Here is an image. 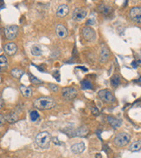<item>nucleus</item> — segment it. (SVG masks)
<instances>
[{"label":"nucleus","instance_id":"obj_15","mask_svg":"<svg viewBox=\"0 0 141 158\" xmlns=\"http://www.w3.org/2000/svg\"><path fill=\"white\" fill-rule=\"evenodd\" d=\"M20 92L22 93L23 96L26 97V98H30L32 96V93H33V91L32 89L29 87H26V86H23L22 85L20 86Z\"/></svg>","mask_w":141,"mask_h":158},{"label":"nucleus","instance_id":"obj_10","mask_svg":"<svg viewBox=\"0 0 141 158\" xmlns=\"http://www.w3.org/2000/svg\"><path fill=\"white\" fill-rule=\"evenodd\" d=\"M56 34L57 37L60 38V39H65L68 36V35H69L67 29L63 25H61V24H58L56 26Z\"/></svg>","mask_w":141,"mask_h":158},{"label":"nucleus","instance_id":"obj_25","mask_svg":"<svg viewBox=\"0 0 141 158\" xmlns=\"http://www.w3.org/2000/svg\"><path fill=\"white\" fill-rule=\"evenodd\" d=\"M30 117L31 121L35 122V121H37V119H39V113H38L37 111H32L30 112Z\"/></svg>","mask_w":141,"mask_h":158},{"label":"nucleus","instance_id":"obj_14","mask_svg":"<svg viewBox=\"0 0 141 158\" xmlns=\"http://www.w3.org/2000/svg\"><path fill=\"white\" fill-rule=\"evenodd\" d=\"M110 57V52L107 48L103 47L101 50V54H100V61L101 63H105L107 62Z\"/></svg>","mask_w":141,"mask_h":158},{"label":"nucleus","instance_id":"obj_16","mask_svg":"<svg viewBox=\"0 0 141 158\" xmlns=\"http://www.w3.org/2000/svg\"><path fill=\"white\" fill-rule=\"evenodd\" d=\"M107 121H108V123L111 125L113 128H119L121 125V124H122L121 119H116V118L111 117V116H108V117H107Z\"/></svg>","mask_w":141,"mask_h":158},{"label":"nucleus","instance_id":"obj_28","mask_svg":"<svg viewBox=\"0 0 141 158\" xmlns=\"http://www.w3.org/2000/svg\"><path fill=\"white\" fill-rule=\"evenodd\" d=\"M50 88L53 92H57L58 91V87L56 85H54V84H50Z\"/></svg>","mask_w":141,"mask_h":158},{"label":"nucleus","instance_id":"obj_29","mask_svg":"<svg viewBox=\"0 0 141 158\" xmlns=\"http://www.w3.org/2000/svg\"><path fill=\"white\" fill-rule=\"evenodd\" d=\"M4 121H5V119H4V117L3 115H1V114H0V126L4 125Z\"/></svg>","mask_w":141,"mask_h":158},{"label":"nucleus","instance_id":"obj_31","mask_svg":"<svg viewBox=\"0 0 141 158\" xmlns=\"http://www.w3.org/2000/svg\"><path fill=\"white\" fill-rule=\"evenodd\" d=\"M3 106H4V100L0 98V109L3 107Z\"/></svg>","mask_w":141,"mask_h":158},{"label":"nucleus","instance_id":"obj_27","mask_svg":"<svg viewBox=\"0 0 141 158\" xmlns=\"http://www.w3.org/2000/svg\"><path fill=\"white\" fill-rule=\"evenodd\" d=\"M132 64V65L136 64V66H137V65H138V66H141V55L139 57V58H137V59L135 60Z\"/></svg>","mask_w":141,"mask_h":158},{"label":"nucleus","instance_id":"obj_13","mask_svg":"<svg viewBox=\"0 0 141 158\" xmlns=\"http://www.w3.org/2000/svg\"><path fill=\"white\" fill-rule=\"evenodd\" d=\"M84 150H85V144L82 142L75 143L71 146V151L74 154H81Z\"/></svg>","mask_w":141,"mask_h":158},{"label":"nucleus","instance_id":"obj_19","mask_svg":"<svg viewBox=\"0 0 141 158\" xmlns=\"http://www.w3.org/2000/svg\"><path fill=\"white\" fill-rule=\"evenodd\" d=\"M7 67H8L7 58L4 55H0V72L6 69Z\"/></svg>","mask_w":141,"mask_h":158},{"label":"nucleus","instance_id":"obj_2","mask_svg":"<svg viewBox=\"0 0 141 158\" xmlns=\"http://www.w3.org/2000/svg\"><path fill=\"white\" fill-rule=\"evenodd\" d=\"M50 134L47 131H42L36 137V144L42 149L48 148L50 146Z\"/></svg>","mask_w":141,"mask_h":158},{"label":"nucleus","instance_id":"obj_30","mask_svg":"<svg viewBox=\"0 0 141 158\" xmlns=\"http://www.w3.org/2000/svg\"><path fill=\"white\" fill-rule=\"evenodd\" d=\"M92 112H93V114H95V115H98V114H99V111L96 108H92Z\"/></svg>","mask_w":141,"mask_h":158},{"label":"nucleus","instance_id":"obj_1","mask_svg":"<svg viewBox=\"0 0 141 158\" xmlns=\"http://www.w3.org/2000/svg\"><path fill=\"white\" fill-rule=\"evenodd\" d=\"M56 105L55 100L48 97L38 98L34 101V106L39 110H50Z\"/></svg>","mask_w":141,"mask_h":158},{"label":"nucleus","instance_id":"obj_5","mask_svg":"<svg viewBox=\"0 0 141 158\" xmlns=\"http://www.w3.org/2000/svg\"><path fill=\"white\" fill-rule=\"evenodd\" d=\"M87 15H88L87 10H85L83 8H76L73 11L72 18L75 22H81L82 20L86 18Z\"/></svg>","mask_w":141,"mask_h":158},{"label":"nucleus","instance_id":"obj_21","mask_svg":"<svg viewBox=\"0 0 141 158\" xmlns=\"http://www.w3.org/2000/svg\"><path fill=\"white\" fill-rule=\"evenodd\" d=\"M10 74H11V75H12L14 78H16V79H20L21 77L23 75L24 72H23V70L19 69V68H14V69L11 70Z\"/></svg>","mask_w":141,"mask_h":158},{"label":"nucleus","instance_id":"obj_33","mask_svg":"<svg viewBox=\"0 0 141 158\" xmlns=\"http://www.w3.org/2000/svg\"><path fill=\"white\" fill-rule=\"evenodd\" d=\"M1 82H2V77L0 76V84H1Z\"/></svg>","mask_w":141,"mask_h":158},{"label":"nucleus","instance_id":"obj_23","mask_svg":"<svg viewBox=\"0 0 141 158\" xmlns=\"http://www.w3.org/2000/svg\"><path fill=\"white\" fill-rule=\"evenodd\" d=\"M111 84L113 87H117L120 84H121V79H120V76L117 75V74H114L113 77L111 78Z\"/></svg>","mask_w":141,"mask_h":158},{"label":"nucleus","instance_id":"obj_24","mask_svg":"<svg viewBox=\"0 0 141 158\" xmlns=\"http://www.w3.org/2000/svg\"><path fill=\"white\" fill-rule=\"evenodd\" d=\"M81 86H82V87L85 89H91L93 87V85H92V83H91L89 80H88V79H85V80H82L81 81Z\"/></svg>","mask_w":141,"mask_h":158},{"label":"nucleus","instance_id":"obj_3","mask_svg":"<svg viewBox=\"0 0 141 158\" xmlns=\"http://www.w3.org/2000/svg\"><path fill=\"white\" fill-rule=\"evenodd\" d=\"M131 137L128 133L126 132H121L117 134V136L113 139V143L117 147H124L127 145L130 142Z\"/></svg>","mask_w":141,"mask_h":158},{"label":"nucleus","instance_id":"obj_8","mask_svg":"<svg viewBox=\"0 0 141 158\" xmlns=\"http://www.w3.org/2000/svg\"><path fill=\"white\" fill-rule=\"evenodd\" d=\"M82 36H83V37H84L85 40H87L88 42H92V41L95 39L96 33L91 27L87 26V27H84L82 29Z\"/></svg>","mask_w":141,"mask_h":158},{"label":"nucleus","instance_id":"obj_12","mask_svg":"<svg viewBox=\"0 0 141 158\" xmlns=\"http://www.w3.org/2000/svg\"><path fill=\"white\" fill-rule=\"evenodd\" d=\"M69 12V6H67L66 4H61L60 5L58 8H57V10H56V15L57 17H65Z\"/></svg>","mask_w":141,"mask_h":158},{"label":"nucleus","instance_id":"obj_9","mask_svg":"<svg viewBox=\"0 0 141 158\" xmlns=\"http://www.w3.org/2000/svg\"><path fill=\"white\" fill-rule=\"evenodd\" d=\"M129 16L134 22L141 23V8L140 7H133L132 8Z\"/></svg>","mask_w":141,"mask_h":158},{"label":"nucleus","instance_id":"obj_11","mask_svg":"<svg viewBox=\"0 0 141 158\" xmlns=\"http://www.w3.org/2000/svg\"><path fill=\"white\" fill-rule=\"evenodd\" d=\"M17 50H18V47L14 42H9V43L5 44V46H4V52L9 55H15Z\"/></svg>","mask_w":141,"mask_h":158},{"label":"nucleus","instance_id":"obj_7","mask_svg":"<svg viewBox=\"0 0 141 158\" xmlns=\"http://www.w3.org/2000/svg\"><path fill=\"white\" fill-rule=\"evenodd\" d=\"M18 32V27L17 25H10L5 28L4 30V34L6 38L9 40H13L16 38L17 34Z\"/></svg>","mask_w":141,"mask_h":158},{"label":"nucleus","instance_id":"obj_22","mask_svg":"<svg viewBox=\"0 0 141 158\" xmlns=\"http://www.w3.org/2000/svg\"><path fill=\"white\" fill-rule=\"evenodd\" d=\"M141 149V141H136L132 143L131 145L129 146V150L132 152L134 151H139Z\"/></svg>","mask_w":141,"mask_h":158},{"label":"nucleus","instance_id":"obj_6","mask_svg":"<svg viewBox=\"0 0 141 158\" xmlns=\"http://www.w3.org/2000/svg\"><path fill=\"white\" fill-rule=\"evenodd\" d=\"M63 98L68 100L74 99L77 95V90L74 87H64L61 91Z\"/></svg>","mask_w":141,"mask_h":158},{"label":"nucleus","instance_id":"obj_20","mask_svg":"<svg viewBox=\"0 0 141 158\" xmlns=\"http://www.w3.org/2000/svg\"><path fill=\"white\" fill-rule=\"evenodd\" d=\"M30 52L31 54L34 55V56H40L42 54V49L38 45H33L31 47V50H30Z\"/></svg>","mask_w":141,"mask_h":158},{"label":"nucleus","instance_id":"obj_18","mask_svg":"<svg viewBox=\"0 0 141 158\" xmlns=\"http://www.w3.org/2000/svg\"><path fill=\"white\" fill-rule=\"evenodd\" d=\"M4 119L10 124H13V123H15L18 120V116L14 112H10L4 117Z\"/></svg>","mask_w":141,"mask_h":158},{"label":"nucleus","instance_id":"obj_32","mask_svg":"<svg viewBox=\"0 0 141 158\" xmlns=\"http://www.w3.org/2000/svg\"><path fill=\"white\" fill-rule=\"evenodd\" d=\"M4 1H0V7H1L2 5H4Z\"/></svg>","mask_w":141,"mask_h":158},{"label":"nucleus","instance_id":"obj_4","mask_svg":"<svg viewBox=\"0 0 141 158\" xmlns=\"http://www.w3.org/2000/svg\"><path fill=\"white\" fill-rule=\"evenodd\" d=\"M98 97L105 103L107 104H111L115 102V97L113 96V94L111 92V91H109L108 89H102L100 90L98 92Z\"/></svg>","mask_w":141,"mask_h":158},{"label":"nucleus","instance_id":"obj_26","mask_svg":"<svg viewBox=\"0 0 141 158\" xmlns=\"http://www.w3.org/2000/svg\"><path fill=\"white\" fill-rule=\"evenodd\" d=\"M29 76H30V81H31V83L32 84H41L42 81V80H40L39 79H37V77H35L34 75H32V74H29Z\"/></svg>","mask_w":141,"mask_h":158},{"label":"nucleus","instance_id":"obj_17","mask_svg":"<svg viewBox=\"0 0 141 158\" xmlns=\"http://www.w3.org/2000/svg\"><path fill=\"white\" fill-rule=\"evenodd\" d=\"M99 10L101 11V13L105 16H108L112 13V8L110 6L107 5V4H102L99 6Z\"/></svg>","mask_w":141,"mask_h":158}]
</instances>
